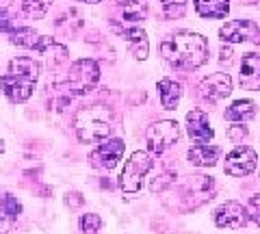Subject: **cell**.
<instances>
[{
    "mask_svg": "<svg viewBox=\"0 0 260 234\" xmlns=\"http://www.w3.org/2000/svg\"><path fill=\"white\" fill-rule=\"evenodd\" d=\"M32 50H37L39 54L44 56L46 65L50 70H56L59 65H63V63L68 61V56H70L68 48H65L63 44H59L56 39H52V37H39V42H37V46L32 48Z\"/></svg>",
    "mask_w": 260,
    "mask_h": 234,
    "instance_id": "cell-15",
    "label": "cell"
},
{
    "mask_svg": "<svg viewBox=\"0 0 260 234\" xmlns=\"http://www.w3.org/2000/svg\"><path fill=\"white\" fill-rule=\"evenodd\" d=\"M124 150L126 143L121 137H109V139L100 141V145L89 154V158H91V165L98 169H115L124 156Z\"/></svg>",
    "mask_w": 260,
    "mask_h": 234,
    "instance_id": "cell-9",
    "label": "cell"
},
{
    "mask_svg": "<svg viewBox=\"0 0 260 234\" xmlns=\"http://www.w3.org/2000/svg\"><path fill=\"white\" fill-rule=\"evenodd\" d=\"M160 54L174 70L193 72L208 61V39L191 30H176L160 44Z\"/></svg>",
    "mask_w": 260,
    "mask_h": 234,
    "instance_id": "cell-1",
    "label": "cell"
},
{
    "mask_svg": "<svg viewBox=\"0 0 260 234\" xmlns=\"http://www.w3.org/2000/svg\"><path fill=\"white\" fill-rule=\"evenodd\" d=\"M117 33L126 39V44L130 48V52L137 61H145L150 54V42H148V35H145V30L141 26H128V28H115Z\"/></svg>",
    "mask_w": 260,
    "mask_h": 234,
    "instance_id": "cell-16",
    "label": "cell"
},
{
    "mask_svg": "<svg viewBox=\"0 0 260 234\" xmlns=\"http://www.w3.org/2000/svg\"><path fill=\"white\" fill-rule=\"evenodd\" d=\"M256 113H258V107H256L254 100H237L225 109L223 117L228 122H234V124H245L251 117H256Z\"/></svg>",
    "mask_w": 260,
    "mask_h": 234,
    "instance_id": "cell-19",
    "label": "cell"
},
{
    "mask_svg": "<svg viewBox=\"0 0 260 234\" xmlns=\"http://www.w3.org/2000/svg\"><path fill=\"white\" fill-rule=\"evenodd\" d=\"M42 74V63L32 56H15L9 61L7 74L0 76V87L7 100L13 104H24L30 100L35 85Z\"/></svg>",
    "mask_w": 260,
    "mask_h": 234,
    "instance_id": "cell-2",
    "label": "cell"
},
{
    "mask_svg": "<svg viewBox=\"0 0 260 234\" xmlns=\"http://www.w3.org/2000/svg\"><path fill=\"white\" fill-rule=\"evenodd\" d=\"M9 3H11V0H0V9H3V7H7Z\"/></svg>",
    "mask_w": 260,
    "mask_h": 234,
    "instance_id": "cell-34",
    "label": "cell"
},
{
    "mask_svg": "<svg viewBox=\"0 0 260 234\" xmlns=\"http://www.w3.org/2000/svg\"><path fill=\"white\" fill-rule=\"evenodd\" d=\"M156 87H158V95H160L162 109L174 111L178 104H180V98H182V87H180V83H176L174 78H160Z\"/></svg>",
    "mask_w": 260,
    "mask_h": 234,
    "instance_id": "cell-18",
    "label": "cell"
},
{
    "mask_svg": "<svg viewBox=\"0 0 260 234\" xmlns=\"http://www.w3.org/2000/svg\"><path fill=\"white\" fill-rule=\"evenodd\" d=\"M7 37H9V42L13 46H20V48H35L37 42H39L37 30L30 28V26H18L11 35H7Z\"/></svg>",
    "mask_w": 260,
    "mask_h": 234,
    "instance_id": "cell-22",
    "label": "cell"
},
{
    "mask_svg": "<svg viewBox=\"0 0 260 234\" xmlns=\"http://www.w3.org/2000/svg\"><path fill=\"white\" fill-rule=\"evenodd\" d=\"M100 80V65L93 59H78L70 65L68 78L59 85V89L68 91L70 95H85L93 89Z\"/></svg>",
    "mask_w": 260,
    "mask_h": 234,
    "instance_id": "cell-4",
    "label": "cell"
},
{
    "mask_svg": "<svg viewBox=\"0 0 260 234\" xmlns=\"http://www.w3.org/2000/svg\"><path fill=\"white\" fill-rule=\"evenodd\" d=\"M0 213H5L9 219H18L22 213V204L11 193H3V195H0Z\"/></svg>",
    "mask_w": 260,
    "mask_h": 234,
    "instance_id": "cell-25",
    "label": "cell"
},
{
    "mask_svg": "<svg viewBox=\"0 0 260 234\" xmlns=\"http://www.w3.org/2000/svg\"><path fill=\"white\" fill-rule=\"evenodd\" d=\"M3 152H5V141L0 139V154H3Z\"/></svg>",
    "mask_w": 260,
    "mask_h": 234,
    "instance_id": "cell-35",
    "label": "cell"
},
{
    "mask_svg": "<svg viewBox=\"0 0 260 234\" xmlns=\"http://www.w3.org/2000/svg\"><path fill=\"white\" fill-rule=\"evenodd\" d=\"M115 124V115L104 104H89L80 107L72 117V128L80 143H100L109 139Z\"/></svg>",
    "mask_w": 260,
    "mask_h": 234,
    "instance_id": "cell-3",
    "label": "cell"
},
{
    "mask_svg": "<svg viewBox=\"0 0 260 234\" xmlns=\"http://www.w3.org/2000/svg\"><path fill=\"white\" fill-rule=\"evenodd\" d=\"M219 61L225 63V65H230V63H232V48L221 46V56H219Z\"/></svg>",
    "mask_w": 260,
    "mask_h": 234,
    "instance_id": "cell-31",
    "label": "cell"
},
{
    "mask_svg": "<svg viewBox=\"0 0 260 234\" xmlns=\"http://www.w3.org/2000/svg\"><path fill=\"white\" fill-rule=\"evenodd\" d=\"M145 141H148V150L152 154H165L174 145L180 141V126L174 119H160L145 128Z\"/></svg>",
    "mask_w": 260,
    "mask_h": 234,
    "instance_id": "cell-7",
    "label": "cell"
},
{
    "mask_svg": "<svg viewBox=\"0 0 260 234\" xmlns=\"http://www.w3.org/2000/svg\"><path fill=\"white\" fill-rule=\"evenodd\" d=\"M186 132L195 143H210L215 137L210 119L202 109H193L186 113Z\"/></svg>",
    "mask_w": 260,
    "mask_h": 234,
    "instance_id": "cell-13",
    "label": "cell"
},
{
    "mask_svg": "<svg viewBox=\"0 0 260 234\" xmlns=\"http://www.w3.org/2000/svg\"><path fill=\"white\" fill-rule=\"evenodd\" d=\"M54 0H22V13L30 20H44Z\"/></svg>",
    "mask_w": 260,
    "mask_h": 234,
    "instance_id": "cell-23",
    "label": "cell"
},
{
    "mask_svg": "<svg viewBox=\"0 0 260 234\" xmlns=\"http://www.w3.org/2000/svg\"><path fill=\"white\" fill-rule=\"evenodd\" d=\"M117 9L124 22L137 24L148 18V0H117Z\"/></svg>",
    "mask_w": 260,
    "mask_h": 234,
    "instance_id": "cell-21",
    "label": "cell"
},
{
    "mask_svg": "<svg viewBox=\"0 0 260 234\" xmlns=\"http://www.w3.org/2000/svg\"><path fill=\"white\" fill-rule=\"evenodd\" d=\"M247 213L249 219L254 221L256 225H260V195H251L247 202Z\"/></svg>",
    "mask_w": 260,
    "mask_h": 234,
    "instance_id": "cell-29",
    "label": "cell"
},
{
    "mask_svg": "<svg viewBox=\"0 0 260 234\" xmlns=\"http://www.w3.org/2000/svg\"><path fill=\"white\" fill-rule=\"evenodd\" d=\"M239 83H241L243 89L260 91V52H247V54H243Z\"/></svg>",
    "mask_w": 260,
    "mask_h": 234,
    "instance_id": "cell-14",
    "label": "cell"
},
{
    "mask_svg": "<svg viewBox=\"0 0 260 234\" xmlns=\"http://www.w3.org/2000/svg\"><path fill=\"white\" fill-rule=\"evenodd\" d=\"M154 167V156L152 152H141L137 150L130 154V158L124 163V169L119 174V189L124 193H139L143 178L148 176V172Z\"/></svg>",
    "mask_w": 260,
    "mask_h": 234,
    "instance_id": "cell-5",
    "label": "cell"
},
{
    "mask_svg": "<svg viewBox=\"0 0 260 234\" xmlns=\"http://www.w3.org/2000/svg\"><path fill=\"white\" fill-rule=\"evenodd\" d=\"M213 219H215L217 228L239 230V228H245V223L249 219V213H247V206L239 204V202H223L221 206L215 208Z\"/></svg>",
    "mask_w": 260,
    "mask_h": 234,
    "instance_id": "cell-12",
    "label": "cell"
},
{
    "mask_svg": "<svg viewBox=\"0 0 260 234\" xmlns=\"http://www.w3.org/2000/svg\"><path fill=\"white\" fill-rule=\"evenodd\" d=\"M258 165V154L254 148L249 145H237L230 154H225V174L234 176V178H243V176H249Z\"/></svg>",
    "mask_w": 260,
    "mask_h": 234,
    "instance_id": "cell-10",
    "label": "cell"
},
{
    "mask_svg": "<svg viewBox=\"0 0 260 234\" xmlns=\"http://www.w3.org/2000/svg\"><path fill=\"white\" fill-rule=\"evenodd\" d=\"M247 135H249L247 126H230V130H228V137H230V141L237 143V145H241L243 141H245Z\"/></svg>",
    "mask_w": 260,
    "mask_h": 234,
    "instance_id": "cell-28",
    "label": "cell"
},
{
    "mask_svg": "<svg viewBox=\"0 0 260 234\" xmlns=\"http://www.w3.org/2000/svg\"><path fill=\"white\" fill-rule=\"evenodd\" d=\"M80 234H98L102 230V217L95 213H85L80 217Z\"/></svg>",
    "mask_w": 260,
    "mask_h": 234,
    "instance_id": "cell-26",
    "label": "cell"
},
{
    "mask_svg": "<svg viewBox=\"0 0 260 234\" xmlns=\"http://www.w3.org/2000/svg\"><path fill=\"white\" fill-rule=\"evenodd\" d=\"M239 3H241V5H256L258 0H239Z\"/></svg>",
    "mask_w": 260,
    "mask_h": 234,
    "instance_id": "cell-33",
    "label": "cell"
},
{
    "mask_svg": "<svg viewBox=\"0 0 260 234\" xmlns=\"http://www.w3.org/2000/svg\"><path fill=\"white\" fill-rule=\"evenodd\" d=\"M232 78L230 74H223V72H215L206 78L200 80L198 85V98L206 104H217L219 100L228 98L232 93Z\"/></svg>",
    "mask_w": 260,
    "mask_h": 234,
    "instance_id": "cell-8",
    "label": "cell"
},
{
    "mask_svg": "<svg viewBox=\"0 0 260 234\" xmlns=\"http://www.w3.org/2000/svg\"><path fill=\"white\" fill-rule=\"evenodd\" d=\"M219 156H221V150L210 143H195L193 148L186 152L189 163L195 167H215Z\"/></svg>",
    "mask_w": 260,
    "mask_h": 234,
    "instance_id": "cell-17",
    "label": "cell"
},
{
    "mask_svg": "<svg viewBox=\"0 0 260 234\" xmlns=\"http://www.w3.org/2000/svg\"><path fill=\"white\" fill-rule=\"evenodd\" d=\"M160 5H162V13H165L167 20H180L186 13L189 0H160Z\"/></svg>",
    "mask_w": 260,
    "mask_h": 234,
    "instance_id": "cell-24",
    "label": "cell"
},
{
    "mask_svg": "<svg viewBox=\"0 0 260 234\" xmlns=\"http://www.w3.org/2000/svg\"><path fill=\"white\" fill-rule=\"evenodd\" d=\"M174 178H176V174H172V172H169V174H162L158 180H152V184H150V191H152V193H160L162 189L169 187V184L174 182Z\"/></svg>",
    "mask_w": 260,
    "mask_h": 234,
    "instance_id": "cell-30",
    "label": "cell"
},
{
    "mask_svg": "<svg viewBox=\"0 0 260 234\" xmlns=\"http://www.w3.org/2000/svg\"><path fill=\"white\" fill-rule=\"evenodd\" d=\"M15 28H18V24H15L13 15H11L9 11H7V7H3V9H0V33L11 35Z\"/></svg>",
    "mask_w": 260,
    "mask_h": 234,
    "instance_id": "cell-27",
    "label": "cell"
},
{
    "mask_svg": "<svg viewBox=\"0 0 260 234\" xmlns=\"http://www.w3.org/2000/svg\"><path fill=\"white\" fill-rule=\"evenodd\" d=\"M198 15L210 20H223L230 13V0H193Z\"/></svg>",
    "mask_w": 260,
    "mask_h": 234,
    "instance_id": "cell-20",
    "label": "cell"
},
{
    "mask_svg": "<svg viewBox=\"0 0 260 234\" xmlns=\"http://www.w3.org/2000/svg\"><path fill=\"white\" fill-rule=\"evenodd\" d=\"M215 197V180L210 176H189L180 187V211H195Z\"/></svg>",
    "mask_w": 260,
    "mask_h": 234,
    "instance_id": "cell-6",
    "label": "cell"
},
{
    "mask_svg": "<svg viewBox=\"0 0 260 234\" xmlns=\"http://www.w3.org/2000/svg\"><path fill=\"white\" fill-rule=\"evenodd\" d=\"M78 3H85V5H98V3H102V0H78Z\"/></svg>",
    "mask_w": 260,
    "mask_h": 234,
    "instance_id": "cell-32",
    "label": "cell"
},
{
    "mask_svg": "<svg viewBox=\"0 0 260 234\" xmlns=\"http://www.w3.org/2000/svg\"><path fill=\"white\" fill-rule=\"evenodd\" d=\"M219 39L223 44H243L260 42V28L251 20H230L219 28Z\"/></svg>",
    "mask_w": 260,
    "mask_h": 234,
    "instance_id": "cell-11",
    "label": "cell"
}]
</instances>
